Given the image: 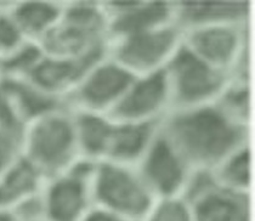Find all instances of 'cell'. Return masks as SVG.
Wrapping results in <instances>:
<instances>
[{
  "label": "cell",
  "instance_id": "cell-1",
  "mask_svg": "<svg viewBox=\"0 0 255 221\" xmlns=\"http://www.w3.org/2000/svg\"><path fill=\"white\" fill-rule=\"evenodd\" d=\"M74 143L73 126L67 118L54 110L29 120L22 156L41 174L65 165Z\"/></svg>",
  "mask_w": 255,
  "mask_h": 221
},
{
  "label": "cell",
  "instance_id": "cell-2",
  "mask_svg": "<svg viewBox=\"0 0 255 221\" xmlns=\"http://www.w3.org/2000/svg\"><path fill=\"white\" fill-rule=\"evenodd\" d=\"M176 132L186 150L203 161L223 157L235 145L237 134L214 110H201L176 121Z\"/></svg>",
  "mask_w": 255,
  "mask_h": 221
},
{
  "label": "cell",
  "instance_id": "cell-3",
  "mask_svg": "<svg viewBox=\"0 0 255 221\" xmlns=\"http://www.w3.org/2000/svg\"><path fill=\"white\" fill-rule=\"evenodd\" d=\"M96 192L105 211L128 220L145 219L152 209L148 193L129 174L117 168H102Z\"/></svg>",
  "mask_w": 255,
  "mask_h": 221
},
{
  "label": "cell",
  "instance_id": "cell-4",
  "mask_svg": "<svg viewBox=\"0 0 255 221\" xmlns=\"http://www.w3.org/2000/svg\"><path fill=\"white\" fill-rule=\"evenodd\" d=\"M41 174L23 157L13 158L0 171V209L17 214L39 191Z\"/></svg>",
  "mask_w": 255,
  "mask_h": 221
},
{
  "label": "cell",
  "instance_id": "cell-5",
  "mask_svg": "<svg viewBox=\"0 0 255 221\" xmlns=\"http://www.w3.org/2000/svg\"><path fill=\"white\" fill-rule=\"evenodd\" d=\"M87 198L84 187L76 178H65L48 187L39 202V218L44 221H82Z\"/></svg>",
  "mask_w": 255,
  "mask_h": 221
},
{
  "label": "cell",
  "instance_id": "cell-6",
  "mask_svg": "<svg viewBox=\"0 0 255 221\" xmlns=\"http://www.w3.org/2000/svg\"><path fill=\"white\" fill-rule=\"evenodd\" d=\"M96 57L98 52H93L79 60L54 56L46 59L40 57L27 72V82H29L41 93L52 98V94L65 89L67 85L76 81L88 67L89 63L93 62Z\"/></svg>",
  "mask_w": 255,
  "mask_h": 221
},
{
  "label": "cell",
  "instance_id": "cell-7",
  "mask_svg": "<svg viewBox=\"0 0 255 221\" xmlns=\"http://www.w3.org/2000/svg\"><path fill=\"white\" fill-rule=\"evenodd\" d=\"M180 95L186 101H196L219 89L221 78L203 61L190 51H181L174 63Z\"/></svg>",
  "mask_w": 255,
  "mask_h": 221
},
{
  "label": "cell",
  "instance_id": "cell-8",
  "mask_svg": "<svg viewBox=\"0 0 255 221\" xmlns=\"http://www.w3.org/2000/svg\"><path fill=\"white\" fill-rule=\"evenodd\" d=\"M175 35L170 30L143 32L131 35L121 50V57L128 65L147 68L159 62L170 51Z\"/></svg>",
  "mask_w": 255,
  "mask_h": 221
},
{
  "label": "cell",
  "instance_id": "cell-9",
  "mask_svg": "<svg viewBox=\"0 0 255 221\" xmlns=\"http://www.w3.org/2000/svg\"><path fill=\"white\" fill-rule=\"evenodd\" d=\"M165 95L164 73L153 74L141 82L132 89L129 95L117 109L118 114L128 118H137L156 110Z\"/></svg>",
  "mask_w": 255,
  "mask_h": 221
},
{
  "label": "cell",
  "instance_id": "cell-10",
  "mask_svg": "<svg viewBox=\"0 0 255 221\" xmlns=\"http://www.w3.org/2000/svg\"><path fill=\"white\" fill-rule=\"evenodd\" d=\"M146 170L157 189L165 195L175 192L182 181V168L165 141H158L148 157Z\"/></svg>",
  "mask_w": 255,
  "mask_h": 221
},
{
  "label": "cell",
  "instance_id": "cell-11",
  "mask_svg": "<svg viewBox=\"0 0 255 221\" xmlns=\"http://www.w3.org/2000/svg\"><path fill=\"white\" fill-rule=\"evenodd\" d=\"M131 76L116 66H105L95 72L83 88V98L93 105H104L117 98L131 82Z\"/></svg>",
  "mask_w": 255,
  "mask_h": 221
},
{
  "label": "cell",
  "instance_id": "cell-12",
  "mask_svg": "<svg viewBox=\"0 0 255 221\" xmlns=\"http://www.w3.org/2000/svg\"><path fill=\"white\" fill-rule=\"evenodd\" d=\"M12 20L22 35H45L60 20V9L48 2H24L16 7Z\"/></svg>",
  "mask_w": 255,
  "mask_h": 221
},
{
  "label": "cell",
  "instance_id": "cell-13",
  "mask_svg": "<svg viewBox=\"0 0 255 221\" xmlns=\"http://www.w3.org/2000/svg\"><path fill=\"white\" fill-rule=\"evenodd\" d=\"M196 50L210 62L225 65L234 56L237 37L227 28H209L197 33L192 38Z\"/></svg>",
  "mask_w": 255,
  "mask_h": 221
},
{
  "label": "cell",
  "instance_id": "cell-14",
  "mask_svg": "<svg viewBox=\"0 0 255 221\" xmlns=\"http://www.w3.org/2000/svg\"><path fill=\"white\" fill-rule=\"evenodd\" d=\"M193 221H249L248 208L227 196L213 195L199 202Z\"/></svg>",
  "mask_w": 255,
  "mask_h": 221
},
{
  "label": "cell",
  "instance_id": "cell-15",
  "mask_svg": "<svg viewBox=\"0 0 255 221\" xmlns=\"http://www.w3.org/2000/svg\"><path fill=\"white\" fill-rule=\"evenodd\" d=\"M148 136L147 125H128L112 130L107 148L111 146L113 154L131 158L142 150Z\"/></svg>",
  "mask_w": 255,
  "mask_h": 221
},
{
  "label": "cell",
  "instance_id": "cell-16",
  "mask_svg": "<svg viewBox=\"0 0 255 221\" xmlns=\"http://www.w3.org/2000/svg\"><path fill=\"white\" fill-rule=\"evenodd\" d=\"M167 15V6L160 2H156L143 9H138L134 12L124 15L116 22L115 28L118 32L129 33L131 35L138 34V33L147 32L154 24L165 20Z\"/></svg>",
  "mask_w": 255,
  "mask_h": 221
},
{
  "label": "cell",
  "instance_id": "cell-17",
  "mask_svg": "<svg viewBox=\"0 0 255 221\" xmlns=\"http://www.w3.org/2000/svg\"><path fill=\"white\" fill-rule=\"evenodd\" d=\"M79 129L85 150L93 153L107 150L112 129L106 121L91 115H84L79 120Z\"/></svg>",
  "mask_w": 255,
  "mask_h": 221
},
{
  "label": "cell",
  "instance_id": "cell-18",
  "mask_svg": "<svg viewBox=\"0 0 255 221\" xmlns=\"http://www.w3.org/2000/svg\"><path fill=\"white\" fill-rule=\"evenodd\" d=\"M146 221H193V212L182 202L167 201L152 208Z\"/></svg>",
  "mask_w": 255,
  "mask_h": 221
},
{
  "label": "cell",
  "instance_id": "cell-19",
  "mask_svg": "<svg viewBox=\"0 0 255 221\" xmlns=\"http://www.w3.org/2000/svg\"><path fill=\"white\" fill-rule=\"evenodd\" d=\"M188 6L190 16L192 18L204 20V18H226L235 17V15L241 12L242 7L236 6L232 4H216V2H201L197 6L196 4H191Z\"/></svg>",
  "mask_w": 255,
  "mask_h": 221
},
{
  "label": "cell",
  "instance_id": "cell-20",
  "mask_svg": "<svg viewBox=\"0 0 255 221\" xmlns=\"http://www.w3.org/2000/svg\"><path fill=\"white\" fill-rule=\"evenodd\" d=\"M226 176L230 181L238 186H247L249 184V153L241 152L232 159L226 169Z\"/></svg>",
  "mask_w": 255,
  "mask_h": 221
},
{
  "label": "cell",
  "instance_id": "cell-21",
  "mask_svg": "<svg viewBox=\"0 0 255 221\" xmlns=\"http://www.w3.org/2000/svg\"><path fill=\"white\" fill-rule=\"evenodd\" d=\"M18 121L20 120L12 109L7 94L5 93L0 84V130L13 132L20 124Z\"/></svg>",
  "mask_w": 255,
  "mask_h": 221
},
{
  "label": "cell",
  "instance_id": "cell-22",
  "mask_svg": "<svg viewBox=\"0 0 255 221\" xmlns=\"http://www.w3.org/2000/svg\"><path fill=\"white\" fill-rule=\"evenodd\" d=\"M13 152L15 142L12 139V132L0 130V171L15 158Z\"/></svg>",
  "mask_w": 255,
  "mask_h": 221
},
{
  "label": "cell",
  "instance_id": "cell-23",
  "mask_svg": "<svg viewBox=\"0 0 255 221\" xmlns=\"http://www.w3.org/2000/svg\"><path fill=\"white\" fill-rule=\"evenodd\" d=\"M82 221H131L128 220L126 218L119 217L117 214L105 211V209H99V211H94L88 213Z\"/></svg>",
  "mask_w": 255,
  "mask_h": 221
},
{
  "label": "cell",
  "instance_id": "cell-24",
  "mask_svg": "<svg viewBox=\"0 0 255 221\" xmlns=\"http://www.w3.org/2000/svg\"><path fill=\"white\" fill-rule=\"evenodd\" d=\"M0 221H22L16 213L6 211V209H0Z\"/></svg>",
  "mask_w": 255,
  "mask_h": 221
},
{
  "label": "cell",
  "instance_id": "cell-25",
  "mask_svg": "<svg viewBox=\"0 0 255 221\" xmlns=\"http://www.w3.org/2000/svg\"><path fill=\"white\" fill-rule=\"evenodd\" d=\"M26 221H44V220H41L40 218H37V219H30V220H26Z\"/></svg>",
  "mask_w": 255,
  "mask_h": 221
}]
</instances>
